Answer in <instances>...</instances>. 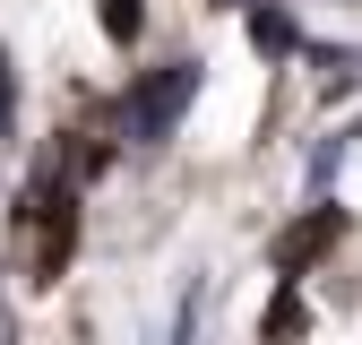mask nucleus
I'll return each instance as SVG.
<instances>
[{
    "label": "nucleus",
    "instance_id": "obj_1",
    "mask_svg": "<svg viewBox=\"0 0 362 345\" xmlns=\"http://www.w3.org/2000/svg\"><path fill=\"white\" fill-rule=\"evenodd\" d=\"M181 95H190V69H173L164 86H147V104H139V129H164V121L181 112Z\"/></svg>",
    "mask_w": 362,
    "mask_h": 345
}]
</instances>
